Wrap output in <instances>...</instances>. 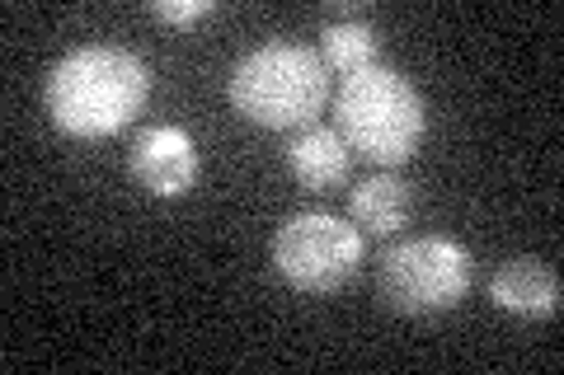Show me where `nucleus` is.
Segmentation results:
<instances>
[{
	"mask_svg": "<svg viewBox=\"0 0 564 375\" xmlns=\"http://www.w3.org/2000/svg\"><path fill=\"white\" fill-rule=\"evenodd\" d=\"M151 76L132 47L80 43L47 70V113L66 136H113L147 109Z\"/></svg>",
	"mask_w": 564,
	"mask_h": 375,
	"instance_id": "1",
	"label": "nucleus"
},
{
	"mask_svg": "<svg viewBox=\"0 0 564 375\" xmlns=\"http://www.w3.org/2000/svg\"><path fill=\"white\" fill-rule=\"evenodd\" d=\"M334 132L362 159L381 169H400L429 132V113H423L419 89L395 66L372 62L344 76L339 95H334Z\"/></svg>",
	"mask_w": 564,
	"mask_h": 375,
	"instance_id": "2",
	"label": "nucleus"
},
{
	"mask_svg": "<svg viewBox=\"0 0 564 375\" xmlns=\"http://www.w3.org/2000/svg\"><path fill=\"white\" fill-rule=\"evenodd\" d=\"M329 99V66L306 43H259L231 70V103L273 132H302Z\"/></svg>",
	"mask_w": 564,
	"mask_h": 375,
	"instance_id": "3",
	"label": "nucleus"
},
{
	"mask_svg": "<svg viewBox=\"0 0 564 375\" xmlns=\"http://www.w3.org/2000/svg\"><path fill=\"white\" fill-rule=\"evenodd\" d=\"M475 263L452 235L400 240L377 263V291L400 315H447L470 291Z\"/></svg>",
	"mask_w": 564,
	"mask_h": 375,
	"instance_id": "4",
	"label": "nucleus"
},
{
	"mask_svg": "<svg viewBox=\"0 0 564 375\" xmlns=\"http://www.w3.org/2000/svg\"><path fill=\"white\" fill-rule=\"evenodd\" d=\"M362 263V230L329 211H292L273 235V267L292 291H339Z\"/></svg>",
	"mask_w": 564,
	"mask_h": 375,
	"instance_id": "5",
	"label": "nucleus"
},
{
	"mask_svg": "<svg viewBox=\"0 0 564 375\" xmlns=\"http://www.w3.org/2000/svg\"><path fill=\"white\" fill-rule=\"evenodd\" d=\"M128 174L137 178L151 198H184L198 184V146L188 141L184 128H141L132 136Z\"/></svg>",
	"mask_w": 564,
	"mask_h": 375,
	"instance_id": "6",
	"label": "nucleus"
},
{
	"mask_svg": "<svg viewBox=\"0 0 564 375\" xmlns=\"http://www.w3.org/2000/svg\"><path fill=\"white\" fill-rule=\"evenodd\" d=\"M489 300L518 319H555L560 315V277L541 258H513L489 277Z\"/></svg>",
	"mask_w": 564,
	"mask_h": 375,
	"instance_id": "7",
	"label": "nucleus"
},
{
	"mask_svg": "<svg viewBox=\"0 0 564 375\" xmlns=\"http://www.w3.org/2000/svg\"><path fill=\"white\" fill-rule=\"evenodd\" d=\"M348 165H352V151L344 146V136L334 128H321V122H311V128L292 132L288 141V169L302 188H339L348 178Z\"/></svg>",
	"mask_w": 564,
	"mask_h": 375,
	"instance_id": "8",
	"label": "nucleus"
},
{
	"mask_svg": "<svg viewBox=\"0 0 564 375\" xmlns=\"http://www.w3.org/2000/svg\"><path fill=\"white\" fill-rule=\"evenodd\" d=\"M348 217L362 235H395L410 221V184L400 174H372L348 192Z\"/></svg>",
	"mask_w": 564,
	"mask_h": 375,
	"instance_id": "9",
	"label": "nucleus"
},
{
	"mask_svg": "<svg viewBox=\"0 0 564 375\" xmlns=\"http://www.w3.org/2000/svg\"><path fill=\"white\" fill-rule=\"evenodd\" d=\"M321 62L339 76H352V70L377 62V29L362 20H334L321 29Z\"/></svg>",
	"mask_w": 564,
	"mask_h": 375,
	"instance_id": "10",
	"label": "nucleus"
},
{
	"mask_svg": "<svg viewBox=\"0 0 564 375\" xmlns=\"http://www.w3.org/2000/svg\"><path fill=\"white\" fill-rule=\"evenodd\" d=\"M151 14H155V20H161V24L188 29V24H203V20H212V14H217V5H212V0H155Z\"/></svg>",
	"mask_w": 564,
	"mask_h": 375,
	"instance_id": "11",
	"label": "nucleus"
}]
</instances>
